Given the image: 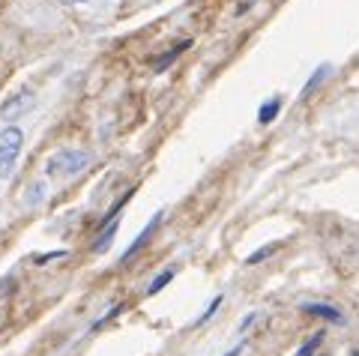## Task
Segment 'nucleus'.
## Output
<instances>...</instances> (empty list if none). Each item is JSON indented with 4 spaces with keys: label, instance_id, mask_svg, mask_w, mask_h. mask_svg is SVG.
Listing matches in <instances>:
<instances>
[{
    "label": "nucleus",
    "instance_id": "f257e3e1",
    "mask_svg": "<svg viewBox=\"0 0 359 356\" xmlns=\"http://www.w3.org/2000/svg\"><path fill=\"white\" fill-rule=\"evenodd\" d=\"M90 165V153L81 147H60L57 153L48 156L45 162V177H54V180H69V177L84 174Z\"/></svg>",
    "mask_w": 359,
    "mask_h": 356
},
{
    "label": "nucleus",
    "instance_id": "f03ea898",
    "mask_svg": "<svg viewBox=\"0 0 359 356\" xmlns=\"http://www.w3.org/2000/svg\"><path fill=\"white\" fill-rule=\"evenodd\" d=\"M21 150H25V129L15 123H6L0 129V177H13L15 165L21 159Z\"/></svg>",
    "mask_w": 359,
    "mask_h": 356
},
{
    "label": "nucleus",
    "instance_id": "7ed1b4c3",
    "mask_svg": "<svg viewBox=\"0 0 359 356\" xmlns=\"http://www.w3.org/2000/svg\"><path fill=\"white\" fill-rule=\"evenodd\" d=\"M33 105H36V93H33V90H18L9 99H4V105H0V120H6V123L21 120Z\"/></svg>",
    "mask_w": 359,
    "mask_h": 356
},
{
    "label": "nucleus",
    "instance_id": "20e7f679",
    "mask_svg": "<svg viewBox=\"0 0 359 356\" xmlns=\"http://www.w3.org/2000/svg\"><path fill=\"white\" fill-rule=\"evenodd\" d=\"M162 219H165V213H162V210H159V213H153V219L147 221V225H144V231H141V233H138V237H135V240L129 242V249H126V252H123V254H120V263H129V261L135 258V254H138V252H141L144 246H147V242L153 240V233H156V231H159V225H162Z\"/></svg>",
    "mask_w": 359,
    "mask_h": 356
},
{
    "label": "nucleus",
    "instance_id": "39448f33",
    "mask_svg": "<svg viewBox=\"0 0 359 356\" xmlns=\"http://www.w3.org/2000/svg\"><path fill=\"white\" fill-rule=\"evenodd\" d=\"M299 308L306 311V315H311V317L330 320V324H341V320H344L341 308H339V306H330V303H302Z\"/></svg>",
    "mask_w": 359,
    "mask_h": 356
},
{
    "label": "nucleus",
    "instance_id": "423d86ee",
    "mask_svg": "<svg viewBox=\"0 0 359 356\" xmlns=\"http://www.w3.org/2000/svg\"><path fill=\"white\" fill-rule=\"evenodd\" d=\"M330 72H332V66H330V63H320L318 69H314V72L309 75V81L302 84V99H306V96H311L314 90H318V87H320V84H323V81H327V78H330Z\"/></svg>",
    "mask_w": 359,
    "mask_h": 356
},
{
    "label": "nucleus",
    "instance_id": "0eeeda50",
    "mask_svg": "<svg viewBox=\"0 0 359 356\" xmlns=\"http://www.w3.org/2000/svg\"><path fill=\"white\" fill-rule=\"evenodd\" d=\"M114 237H117V221H111L108 228H102V231H96V240H93V249L96 254H105L108 249H111V242H114Z\"/></svg>",
    "mask_w": 359,
    "mask_h": 356
},
{
    "label": "nucleus",
    "instance_id": "6e6552de",
    "mask_svg": "<svg viewBox=\"0 0 359 356\" xmlns=\"http://www.w3.org/2000/svg\"><path fill=\"white\" fill-rule=\"evenodd\" d=\"M174 275H177V266H168V270H162L159 275H156V279L147 285V296H156V294H162L168 285L174 282Z\"/></svg>",
    "mask_w": 359,
    "mask_h": 356
},
{
    "label": "nucleus",
    "instance_id": "1a4fd4ad",
    "mask_svg": "<svg viewBox=\"0 0 359 356\" xmlns=\"http://www.w3.org/2000/svg\"><path fill=\"white\" fill-rule=\"evenodd\" d=\"M189 46H192V39H183V42H177V46H174L171 51H165L162 57L153 63V69H156V72H165V66H168V63H174V60H177L180 54H183V51H186Z\"/></svg>",
    "mask_w": 359,
    "mask_h": 356
},
{
    "label": "nucleus",
    "instance_id": "9d476101",
    "mask_svg": "<svg viewBox=\"0 0 359 356\" xmlns=\"http://www.w3.org/2000/svg\"><path fill=\"white\" fill-rule=\"evenodd\" d=\"M278 111H282V99H278V96H273V99H269V102H264L261 105V111H257V123H273V120L278 117Z\"/></svg>",
    "mask_w": 359,
    "mask_h": 356
},
{
    "label": "nucleus",
    "instance_id": "9b49d317",
    "mask_svg": "<svg viewBox=\"0 0 359 356\" xmlns=\"http://www.w3.org/2000/svg\"><path fill=\"white\" fill-rule=\"evenodd\" d=\"M323 336H327V332H323V329H318V332H314V336H309L306 341L299 344V348H297V353H294V356H314V353L320 350V344H323Z\"/></svg>",
    "mask_w": 359,
    "mask_h": 356
},
{
    "label": "nucleus",
    "instance_id": "f8f14e48",
    "mask_svg": "<svg viewBox=\"0 0 359 356\" xmlns=\"http://www.w3.org/2000/svg\"><path fill=\"white\" fill-rule=\"evenodd\" d=\"M222 303H224V294H216V296H212V299H210V306H207L204 311H201V317H195V327H204V324H210V320L219 315Z\"/></svg>",
    "mask_w": 359,
    "mask_h": 356
},
{
    "label": "nucleus",
    "instance_id": "ddd939ff",
    "mask_svg": "<svg viewBox=\"0 0 359 356\" xmlns=\"http://www.w3.org/2000/svg\"><path fill=\"white\" fill-rule=\"evenodd\" d=\"M278 252V242H269V246H261V249H255L249 258H245L243 263L245 266H255V263H261V261H266V258H273V254Z\"/></svg>",
    "mask_w": 359,
    "mask_h": 356
},
{
    "label": "nucleus",
    "instance_id": "4468645a",
    "mask_svg": "<svg viewBox=\"0 0 359 356\" xmlns=\"http://www.w3.org/2000/svg\"><path fill=\"white\" fill-rule=\"evenodd\" d=\"M123 311H126V306H123V303H117V306H111V308L105 311V315H102V317H99V320H93V327H90V332H96L99 327H105V324H111V320H114V317H120V315H123Z\"/></svg>",
    "mask_w": 359,
    "mask_h": 356
},
{
    "label": "nucleus",
    "instance_id": "2eb2a0df",
    "mask_svg": "<svg viewBox=\"0 0 359 356\" xmlns=\"http://www.w3.org/2000/svg\"><path fill=\"white\" fill-rule=\"evenodd\" d=\"M57 4L66 9H99V6H105L108 0H57Z\"/></svg>",
    "mask_w": 359,
    "mask_h": 356
},
{
    "label": "nucleus",
    "instance_id": "dca6fc26",
    "mask_svg": "<svg viewBox=\"0 0 359 356\" xmlns=\"http://www.w3.org/2000/svg\"><path fill=\"white\" fill-rule=\"evenodd\" d=\"M66 249H54V252H42V254H33V263L36 266H45V263H51V261H60V258H66Z\"/></svg>",
    "mask_w": 359,
    "mask_h": 356
},
{
    "label": "nucleus",
    "instance_id": "f3484780",
    "mask_svg": "<svg viewBox=\"0 0 359 356\" xmlns=\"http://www.w3.org/2000/svg\"><path fill=\"white\" fill-rule=\"evenodd\" d=\"M13 291H15V279H13V275H4V279H0V303H4V299Z\"/></svg>",
    "mask_w": 359,
    "mask_h": 356
},
{
    "label": "nucleus",
    "instance_id": "a211bd4d",
    "mask_svg": "<svg viewBox=\"0 0 359 356\" xmlns=\"http://www.w3.org/2000/svg\"><path fill=\"white\" fill-rule=\"evenodd\" d=\"M257 317H261L257 311H249V315H245V317L240 320V336H243V332H249V329H252V324H255Z\"/></svg>",
    "mask_w": 359,
    "mask_h": 356
},
{
    "label": "nucleus",
    "instance_id": "6ab92c4d",
    "mask_svg": "<svg viewBox=\"0 0 359 356\" xmlns=\"http://www.w3.org/2000/svg\"><path fill=\"white\" fill-rule=\"evenodd\" d=\"M42 198H45V189H42V186H33V189H30V201H27V204H30V207H36V204H42Z\"/></svg>",
    "mask_w": 359,
    "mask_h": 356
},
{
    "label": "nucleus",
    "instance_id": "aec40b11",
    "mask_svg": "<svg viewBox=\"0 0 359 356\" xmlns=\"http://www.w3.org/2000/svg\"><path fill=\"white\" fill-rule=\"evenodd\" d=\"M243 353V344H237V348H231L228 353H224V356H240Z\"/></svg>",
    "mask_w": 359,
    "mask_h": 356
},
{
    "label": "nucleus",
    "instance_id": "412c9836",
    "mask_svg": "<svg viewBox=\"0 0 359 356\" xmlns=\"http://www.w3.org/2000/svg\"><path fill=\"white\" fill-rule=\"evenodd\" d=\"M138 4H150V0H138Z\"/></svg>",
    "mask_w": 359,
    "mask_h": 356
},
{
    "label": "nucleus",
    "instance_id": "4be33fe9",
    "mask_svg": "<svg viewBox=\"0 0 359 356\" xmlns=\"http://www.w3.org/2000/svg\"><path fill=\"white\" fill-rule=\"evenodd\" d=\"M314 356H320V353H314Z\"/></svg>",
    "mask_w": 359,
    "mask_h": 356
}]
</instances>
